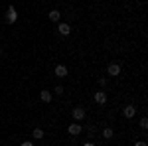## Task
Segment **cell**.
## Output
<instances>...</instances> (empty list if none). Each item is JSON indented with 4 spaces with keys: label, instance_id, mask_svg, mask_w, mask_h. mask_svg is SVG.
Listing matches in <instances>:
<instances>
[{
    "label": "cell",
    "instance_id": "6da1fadb",
    "mask_svg": "<svg viewBox=\"0 0 148 146\" xmlns=\"http://www.w3.org/2000/svg\"><path fill=\"white\" fill-rule=\"evenodd\" d=\"M71 114H73L75 121H83V119H85V109H83V107H75Z\"/></svg>",
    "mask_w": 148,
    "mask_h": 146
},
{
    "label": "cell",
    "instance_id": "7a4b0ae2",
    "mask_svg": "<svg viewBox=\"0 0 148 146\" xmlns=\"http://www.w3.org/2000/svg\"><path fill=\"white\" fill-rule=\"evenodd\" d=\"M107 73H109L111 77H116V75L121 73V65H119V63H111V65L107 67Z\"/></svg>",
    "mask_w": 148,
    "mask_h": 146
},
{
    "label": "cell",
    "instance_id": "3957f363",
    "mask_svg": "<svg viewBox=\"0 0 148 146\" xmlns=\"http://www.w3.org/2000/svg\"><path fill=\"white\" fill-rule=\"evenodd\" d=\"M95 103H97V105H105V103H107V93H105V91H97V93H95Z\"/></svg>",
    "mask_w": 148,
    "mask_h": 146
},
{
    "label": "cell",
    "instance_id": "277c9868",
    "mask_svg": "<svg viewBox=\"0 0 148 146\" xmlns=\"http://www.w3.org/2000/svg\"><path fill=\"white\" fill-rule=\"evenodd\" d=\"M67 132H69L71 136H77V134L81 132V124H77V123H71V124H69V128H67Z\"/></svg>",
    "mask_w": 148,
    "mask_h": 146
},
{
    "label": "cell",
    "instance_id": "5b68a950",
    "mask_svg": "<svg viewBox=\"0 0 148 146\" xmlns=\"http://www.w3.org/2000/svg\"><path fill=\"white\" fill-rule=\"evenodd\" d=\"M16 18H18V14H16V10L10 6L8 12H6V20H8V24H14V22H16Z\"/></svg>",
    "mask_w": 148,
    "mask_h": 146
},
{
    "label": "cell",
    "instance_id": "8992f818",
    "mask_svg": "<svg viewBox=\"0 0 148 146\" xmlns=\"http://www.w3.org/2000/svg\"><path fill=\"white\" fill-rule=\"evenodd\" d=\"M136 114V107L134 105H128V107H125V117L126 119H132Z\"/></svg>",
    "mask_w": 148,
    "mask_h": 146
},
{
    "label": "cell",
    "instance_id": "52a82bcc",
    "mask_svg": "<svg viewBox=\"0 0 148 146\" xmlns=\"http://www.w3.org/2000/svg\"><path fill=\"white\" fill-rule=\"evenodd\" d=\"M57 30H59V34H61V36H69L71 26H69V24H59V26H57Z\"/></svg>",
    "mask_w": 148,
    "mask_h": 146
},
{
    "label": "cell",
    "instance_id": "ba28073f",
    "mask_svg": "<svg viewBox=\"0 0 148 146\" xmlns=\"http://www.w3.org/2000/svg\"><path fill=\"white\" fill-rule=\"evenodd\" d=\"M40 97H42V101H44V103H49V101H51V93H49V91H46V89H42Z\"/></svg>",
    "mask_w": 148,
    "mask_h": 146
},
{
    "label": "cell",
    "instance_id": "9c48e42d",
    "mask_svg": "<svg viewBox=\"0 0 148 146\" xmlns=\"http://www.w3.org/2000/svg\"><path fill=\"white\" fill-rule=\"evenodd\" d=\"M56 75L57 77H65V75H67V69L63 67V65H57L56 67Z\"/></svg>",
    "mask_w": 148,
    "mask_h": 146
},
{
    "label": "cell",
    "instance_id": "30bf717a",
    "mask_svg": "<svg viewBox=\"0 0 148 146\" xmlns=\"http://www.w3.org/2000/svg\"><path fill=\"white\" fill-rule=\"evenodd\" d=\"M59 16H61L59 10H51V12H49V20H51V22H57V20H59Z\"/></svg>",
    "mask_w": 148,
    "mask_h": 146
},
{
    "label": "cell",
    "instance_id": "8fae6325",
    "mask_svg": "<svg viewBox=\"0 0 148 146\" xmlns=\"http://www.w3.org/2000/svg\"><path fill=\"white\" fill-rule=\"evenodd\" d=\"M32 136H34V138H42V136H44V130H42V128H34Z\"/></svg>",
    "mask_w": 148,
    "mask_h": 146
},
{
    "label": "cell",
    "instance_id": "7c38bea8",
    "mask_svg": "<svg viewBox=\"0 0 148 146\" xmlns=\"http://www.w3.org/2000/svg\"><path fill=\"white\" fill-rule=\"evenodd\" d=\"M113 128H105V130H103V136H105V138H113Z\"/></svg>",
    "mask_w": 148,
    "mask_h": 146
},
{
    "label": "cell",
    "instance_id": "4fadbf2b",
    "mask_svg": "<svg viewBox=\"0 0 148 146\" xmlns=\"http://www.w3.org/2000/svg\"><path fill=\"white\" fill-rule=\"evenodd\" d=\"M140 126H142V128H148V119H142V121H140Z\"/></svg>",
    "mask_w": 148,
    "mask_h": 146
},
{
    "label": "cell",
    "instance_id": "5bb4252c",
    "mask_svg": "<svg viewBox=\"0 0 148 146\" xmlns=\"http://www.w3.org/2000/svg\"><path fill=\"white\" fill-rule=\"evenodd\" d=\"M56 93H57V95H61V93H63V87H61V85H57V87H56Z\"/></svg>",
    "mask_w": 148,
    "mask_h": 146
},
{
    "label": "cell",
    "instance_id": "9a60e30c",
    "mask_svg": "<svg viewBox=\"0 0 148 146\" xmlns=\"http://www.w3.org/2000/svg\"><path fill=\"white\" fill-rule=\"evenodd\" d=\"M20 146H34V144H32L30 140H26V142H22V144H20Z\"/></svg>",
    "mask_w": 148,
    "mask_h": 146
},
{
    "label": "cell",
    "instance_id": "2e32d148",
    "mask_svg": "<svg viewBox=\"0 0 148 146\" xmlns=\"http://www.w3.org/2000/svg\"><path fill=\"white\" fill-rule=\"evenodd\" d=\"M134 146H148V144H146V142H142V140H138V142H136Z\"/></svg>",
    "mask_w": 148,
    "mask_h": 146
},
{
    "label": "cell",
    "instance_id": "e0dca14e",
    "mask_svg": "<svg viewBox=\"0 0 148 146\" xmlns=\"http://www.w3.org/2000/svg\"><path fill=\"white\" fill-rule=\"evenodd\" d=\"M83 146H95V144H93V142H85Z\"/></svg>",
    "mask_w": 148,
    "mask_h": 146
}]
</instances>
